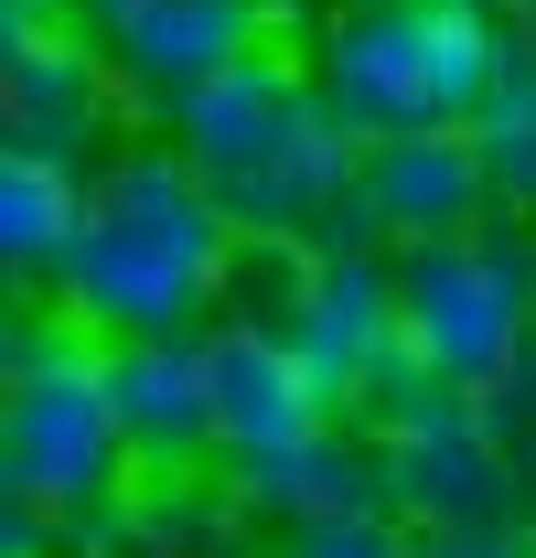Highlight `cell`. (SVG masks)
<instances>
[{
	"label": "cell",
	"mask_w": 536,
	"mask_h": 558,
	"mask_svg": "<svg viewBox=\"0 0 536 558\" xmlns=\"http://www.w3.org/2000/svg\"><path fill=\"white\" fill-rule=\"evenodd\" d=\"M236 236L247 226L226 215V194L204 183L183 150H119L86 183V236H75V269L54 279V301L97 344L194 333L204 312L226 301Z\"/></svg>",
	"instance_id": "1"
},
{
	"label": "cell",
	"mask_w": 536,
	"mask_h": 558,
	"mask_svg": "<svg viewBox=\"0 0 536 558\" xmlns=\"http://www.w3.org/2000/svg\"><path fill=\"white\" fill-rule=\"evenodd\" d=\"M172 150L226 194L247 236H301L312 215H354V172H365V140L343 130L322 75H301L279 44L194 86L172 108Z\"/></svg>",
	"instance_id": "2"
},
{
	"label": "cell",
	"mask_w": 536,
	"mask_h": 558,
	"mask_svg": "<svg viewBox=\"0 0 536 558\" xmlns=\"http://www.w3.org/2000/svg\"><path fill=\"white\" fill-rule=\"evenodd\" d=\"M515 0H333L322 11V97L354 140L398 130H472L494 86L526 65Z\"/></svg>",
	"instance_id": "3"
},
{
	"label": "cell",
	"mask_w": 536,
	"mask_h": 558,
	"mask_svg": "<svg viewBox=\"0 0 536 558\" xmlns=\"http://www.w3.org/2000/svg\"><path fill=\"white\" fill-rule=\"evenodd\" d=\"M0 473L11 505H33L44 526H108L119 484H130V429L108 398V344L54 312L11 333V409H0Z\"/></svg>",
	"instance_id": "4"
},
{
	"label": "cell",
	"mask_w": 536,
	"mask_h": 558,
	"mask_svg": "<svg viewBox=\"0 0 536 558\" xmlns=\"http://www.w3.org/2000/svg\"><path fill=\"white\" fill-rule=\"evenodd\" d=\"M398 323H407V354L462 387V398H494L515 365H526V333H536V269L494 236H440V247H407L398 269Z\"/></svg>",
	"instance_id": "5"
},
{
	"label": "cell",
	"mask_w": 536,
	"mask_h": 558,
	"mask_svg": "<svg viewBox=\"0 0 536 558\" xmlns=\"http://www.w3.org/2000/svg\"><path fill=\"white\" fill-rule=\"evenodd\" d=\"M0 22H11V150H33V161H86L97 130H108V54H97V33L75 22L65 0H0Z\"/></svg>",
	"instance_id": "6"
},
{
	"label": "cell",
	"mask_w": 536,
	"mask_h": 558,
	"mask_svg": "<svg viewBox=\"0 0 536 558\" xmlns=\"http://www.w3.org/2000/svg\"><path fill=\"white\" fill-rule=\"evenodd\" d=\"M75 22L161 108H183L194 86H215L236 54L268 44V0H75Z\"/></svg>",
	"instance_id": "7"
},
{
	"label": "cell",
	"mask_w": 536,
	"mask_h": 558,
	"mask_svg": "<svg viewBox=\"0 0 536 558\" xmlns=\"http://www.w3.org/2000/svg\"><path fill=\"white\" fill-rule=\"evenodd\" d=\"M494 205V161L472 130H398L365 140V172H354V226L398 236V247H440V236H472Z\"/></svg>",
	"instance_id": "8"
},
{
	"label": "cell",
	"mask_w": 536,
	"mask_h": 558,
	"mask_svg": "<svg viewBox=\"0 0 536 558\" xmlns=\"http://www.w3.org/2000/svg\"><path fill=\"white\" fill-rule=\"evenodd\" d=\"M204 409H215V451H236V462H268V451L333 429L322 376L301 365L290 333H268V323H215L204 333Z\"/></svg>",
	"instance_id": "9"
},
{
	"label": "cell",
	"mask_w": 536,
	"mask_h": 558,
	"mask_svg": "<svg viewBox=\"0 0 536 558\" xmlns=\"http://www.w3.org/2000/svg\"><path fill=\"white\" fill-rule=\"evenodd\" d=\"M290 344H301V365L322 376L333 409L376 398V376L407 354L398 269H387L376 247H322V258H312V290H301V312H290Z\"/></svg>",
	"instance_id": "10"
},
{
	"label": "cell",
	"mask_w": 536,
	"mask_h": 558,
	"mask_svg": "<svg viewBox=\"0 0 536 558\" xmlns=\"http://www.w3.org/2000/svg\"><path fill=\"white\" fill-rule=\"evenodd\" d=\"M387 494H398L407 515H429L440 537H494L504 526V462H494V440L472 429V398L462 387H440V398H418L407 418H387Z\"/></svg>",
	"instance_id": "11"
},
{
	"label": "cell",
	"mask_w": 536,
	"mask_h": 558,
	"mask_svg": "<svg viewBox=\"0 0 536 558\" xmlns=\"http://www.w3.org/2000/svg\"><path fill=\"white\" fill-rule=\"evenodd\" d=\"M108 398H119V429H130V462H139V473H194L204 451H215L204 344H194V333L108 344Z\"/></svg>",
	"instance_id": "12"
},
{
	"label": "cell",
	"mask_w": 536,
	"mask_h": 558,
	"mask_svg": "<svg viewBox=\"0 0 536 558\" xmlns=\"http://www.w3.org/2000/svg\"><path fill=\"white\" fill-rule=\"evenodd\" d=\"M75 236H86V172L11 150V161H0V258H11V279H22V290L65 279Z\"/></svg>",
	"instance_id": "13"
},
{
	"label": "cell",
	"mask_w": 536,
	"mask_h": 558,
	"mask_svg": "<svg viewBox=\"0 0 536 558\" xmlns=\"http://www.w3.org/2000/svg\"><path fill=\"white\" fill-rule=\"evenodd\" d=\"M387 484V451H354L343 429H312V440H290V451H268V462H236V494L268 505V515H290V526H312V515H365Z\"/></svg>",
	"instance_id": "14"
},
{
	"label": "cell",
	"mask_w": 536,
	"mask_h": 558,
	"mask_svg": "<svg viewBox=\"0 0 536 558\" xmlns=\"http://www.w3.org/2000/svg\"><path fill=\"white\" fill-rule=\"evenodd\" d=\"M472 140H483V161H494V194L536 205V44H526V65L494 86V108L472 119Z\"/></svg>",
	"instance_id": "15"
},
{
	"label": "cell",
	"mask_w": 536,
	"mask_h": 558,
	"mask_svg": "<svg viewBox=\"0 0 536 558\" xmlns=\"http://www.w3.org/2000/svg\"><path fill=\"white\" fill-rule=\"evenodd\" d=\"M279 558H418V548L365 505V515H312V526H290V548H279Z\"/></svg>",
	"instance_id": "16"
},
{
	"label": "cell",
	"mask_w": 536,
	"mask_h": 558,
	"mask_svg": "<svg viewBox=\"0 0 536 558\" xmlns=\"http://www.w3.org/2000/svg\"><path fill=\"white\" fill-rule=\"evenodd\" d=\"M418 558H504L494 537H440V548H418Z\"/></svg>",
	"instance_id": "17"
},
{
	"label": "cell",
	"mask_w": 536,
	"mask_h": 558,
	"mask_svg": "<svg viewBox=\"0 0 536 558\" xmlns=\"http://www.w3.org/2000/svg\"><path fill=\"white\" fill-rule=\"evenodd\" d=\"M515 22H526V33H536V0H515Z\"/></svg>",
	"instance_id": "18"
}]
</instances>
